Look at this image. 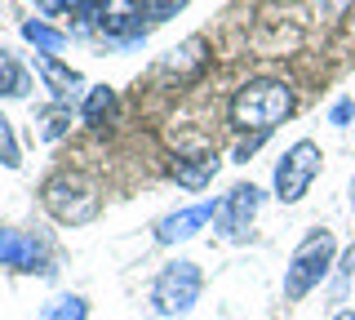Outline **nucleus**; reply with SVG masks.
I'll return each instance as SVG.
<instances>
[{
  "label": "nucleus",
  "instance_id": "obj_1",
  "mask_svg": "<svg viewBox=\"0 0 355 320\" xmlns=\"http://www.w3.org/2000/svg\"><path fill=\"white\" fill-rule=\"evenodd\" d=\"M288 112H293V90L284 81H249L231 98V125L253 138H266Z\"/></svg>",
  "mask_w": 355,
  "mask_h": 320
},
{
  "label": "nucleus",
  "instance_id": "obj_2",
  "mask_svg": "<svg viewBox=\"0 0 355 320\" xmlns=\"http://www.w3.org/2000/svg\"><path fill=\"white\" fill-rule=\"evenodd\" d=\"M333 249H338V240H333V231H324V227H315V231L302 236V245L293 249V258H288V267H284V298L288 303H297V298L311 294L329 276Z\"/></svg>",
  "mask_w": 355,
  "mask_h": 320
},
{
  "label": "nucleus",
  "instance_id": "obj_3",
  "mask_svg": "<svg viewBox=\"0 0 355 320\" xmlns=\"http://www.w3.org/2000/svg\"><path fill=\"white\" fill-rule=\"evenodd\" d=\"M40 201L67 227H80V223H89V218H98V209H103L94 183H89L85 174H53V178L40 187Z\"/></svg>",
  "mask_w": 355,
  "mask_h": 320
},
{
  "label": "nucleus",
  "instance_id": "obj_4",
  "mask_svg": "<svg viewBox=\"0 0 355 320\" xmlns=\"http://www.w3.org/2000/svg\"><path fill=\"white\" fill-rule=\"evenodd\" d=\"M200 289H205L200 267H196V262H187V258H178V262H169V267L155 276L151 303H155V312H160V316H187L200 303Z\"/></svg>",
  "mask_w": 355,
  "mask_h": 320
},
{
  "label": "nucleus",
  "instance_id": "obj_5",
  "mask_svg": "<svg viewBox=\"0 0 355 320\" xmlns=\"http://www.w3.org/2000/svg\"><path fill=\"white\" fill-rule=\"evenodd\" d=\"M320 147L311 138L302 142H293V147L280 156V165H275V196H280L284 205H293V201H302L306 196V187L315 183V174H320Z\"/></svg>",
  "mask_w": 355,
  "mask_h": 320
},
{
  "label": "nucleus",
  "instance_id": "obj_6",
  "mask_svg": "<svg viewBox=\"0 0 355 320\" xmlns=\"http://www.w3.org/2000/svg\"><path fill=\"white\" fill-rule=\"evenodd\" d=\"M80 9H89L94 23L116 40H133L142 31V0H80Z\"/></svg>",
  "mask_w": 355,
  "mask_h": 320
},
{
  "label": "nucleus",
  "instance_id": "obj_7",
  "mask_svg": "<svg viewBox=\"0 0 355 320\" xmlns=\"http://www.w3.org/2000/svg\"><path fill=\"white\" fill-rule=\"evenodd\" d=\"M258 205H262V192H258L253 183L231 187V192L218 201V214H214L218 231H222V236H244V231H249V223L258 218Z\"/></svg>",
  "mask_w": 355,
  "mask_h": 320
},
{
  "label": "nucleus",
  "instance_id": "obj_8",
  "mask_svg": "<svg viewBox=\"0 0 355 320\" xmlns=\"http://www.w3.org/2000/svg\"><path fill=\"white\" fill-rule=\"evenodd\" d=\"M0 267H14V271H49V253L36 236L14 227H0Z\"/></svg>",
  "mask_w": 355,
  "mask_h": 320
},
{
  "label": "nucleus",
  "instance_id": "obj_9",
  "mask_svg": "<svg viewBox=\"0 0 355 320\" xmlns=\"http://www.w3.org/2000/svg\"><path fill=\"white\" fill-rule=\"evenodd\" d=\"M205 62H209V40L191 36V40H182L160 67H155V76H160V81H191V76L205 71Z\"/></svg>",
  "mask_w": 355,
  "mask_h": 320
},
{
  "label": "nucleus",
  "instance_id": "obj_10",
  "mask_svg": "<svg viewBox=\"0 0 355 320\" xmlns=\"http://www.w3.org/2000/svg\"><path fill=\"white\" fill-rule=\"evenodd\" d=\"M214 214H218V205H214V201H205V205H191V209H178V214H169L160 227H155V236H160V245H178V240L196 236V231L205 227Z\"/></svg>",
  "mask_w": 355,
  "mask_h": 320
},
{
  "label": "nucleus",
  "instance_id": "obj_11",
  "mask_svg": "<svg viewBox=\"0 0 355 320\" xmlns=\"http://www.w3.org/2000/svg\"><path fill=\"white\" fill-rule=\"evenodd\" d=\"M218 174V156L205 151V156H173V178L182 187H205Z\"/></svg>",
  "mask_w": 355,
  "mask_h": 320
},
{
  "label": "nucleus",
  "instance_id": "obj_12",
  "mask_svg": "<svg viewBox=\"0 0 355 320\" xmlns=\"http://www.w3.org/2000/svg\"><path fill=\"white\" fill-rule=\"evenodd\" d=\"M36 71L44 76V85H49V90L58 94V98H67L71 90H80V85H85V81H80V76H76L71 67H62L58 58H44V53L36 58Z\"/></svg>",
  "mask_w": 355,
  "mask_h": 320
},
{
  "label": "nucleus",
  "instance_id": "obj_13",
  "mask_svg": "<svg viewBox=\"0 0 355 320\" xmlns=\"http://www.w3.org/2000/svg\"><path fill=\"white\" fill-rule=\"evenodd\" d=\"M111 116H116V90H107V85H94V90L85 94V125L103 129Z\"/></svg>",
  "mask_w": 355,
  "mask_h": 320
},
{
  "label": "nucleus",
  "instance_id": "obj_14",
  "mask_svg": "<svg viewBox=\"0 0 355 320\" xmlns=\"http://www.w3.org/2000/svg\"><path fill=\"white\" fill-rule=\"evenodd\" d=\"M22 36H27L44 58H58V53L67 49V36H62L58 27H49V23H22Z\"/></svg>",
  "mask_w": 355,
  "mask_h": 320
},
{
  "label": "nucleus",
  "instance_id": "obj_15",
  "mask_svg": "<svg viewBox=\"0 0 355 320\" xmlns=\"http://www.w3.org/2000/svg\"><path fill=\"white\" fill-rule=\"evenodd\" d=\"M0 94H5V98H22V94H27V71L14 62L9 49H0Z\"/></svg>",
  "mask_w": 355,
  "mask_h": 320
},
{
  "label": "nucleus",
  "instance_id": "obj_16",
  "mask_svg": "<svg viewBox=\"0 0 355 320\" xmlns=\"http://www.w3.org/2000/svg\"><path fill=\"white\" fill-rule=\"evenodd\" d=\"M67 129H71V107L53 103V107H44V112H40V138L44 142H58Z\"/></svg>",
  "mask_w": 355,
  "mask_h": 320
},
{
  "label": "nucleus",
  "instance_id": "obj_17",
  "mask_svg": "<svg viewBox=\"0 0 355 320\" xmlns=\"http://www.w3.org/2000/svg\"><path fill=\"white\" fill-rule=\"evenodd\" d=\"M44 320H89V303L76 298V294H67V298H58V303L44 312Z\"/></svg>",
  "mask_w": 355,
  "mask_h": 320
},
{
  "label": "nucleus",
  "instance_id": "obj_18",
  "mask_svg": "<svg viewBox=\"0 0 355 320\" xmlns=\"http://www.w3.org/2000/svg\"><path fill=\"white\" fill-rule=\"evenodd\" d=\"M0 165H5V169H18V142H14V129H9V120L0 116Z\"/></svg>",
  "mask_w": 355,
  "mask_h": 320
},
{
  "label": "nucleus",
  "instance_id": "obj_19",
  "mask_svg": "<svg viewBox=\"0 0 355 320\" xmlns=\"http://www.w3.org/2000/svg\"><path fill=\"white\" fill-rule=\"evenodd\" d=\"M182 5H187V0H142V14L160 23V18H173V14H178Z\"/></svg>",
  "mask_w": 355,
  "mask_h": 320
},
{
  "label": "nucleus",
  "instance_id": "obj_20",
  "mask_svg": "<svg viewBox=\"0 0 355 320\" xmlns=\"http://www.w3.org/2000/svg\"><path fill=\"white\" fill-rule=\"evenodd\" d=\"M44 14H67V9H80V0H36Z\"/></svg>",
  "mask_w": 355,
  "mask_h": 320
},
{
  "label": "nucleus",
  "instance_id": "obj_21",
  "mask_svg": "<svg viewBox=\"0 0 355 320\" xmlns=\"http://www.w3.org/2000/svg\"><path fill=\"white\" fill-rule=\"evenodd\" d=\"M333 120H338V125H347V120H351V103H333Z\"/></svg>",
  "mask_w": 355,
  "mask_h": 320
},
{
  "label": "nucleus",
  "instance_id": "obj_22",
  "mask_svg": "<svg viewBox=\"0 0 355 320\" xmlns=\"http://www.w3.org/2000/svg\"><path fill=\"white\" fill-rule=\"evenodd\" d=\"M351 271H355V249L347 253V262H342V276H351Z\"/></svg>",
  "mask_w": 355,
  "mask_h": 320
},
{
  "label": "nucleus",
  "instance_id": "obj_23",
  "mask_svg": "<svg viewBox=\"0 0 355 320\" xmlns=\"http://www.w3.org/2000/svg\"><path fill=\"white\" fill-rule=\"evenodd\" d=\"M333 320H355V312H338V316H333Z\"/></svg>",
  "mask_w": 355,
  "mask_h": 320
},
{
  "label": "nucleus",
  "instance_id": "obj_24",
  "mask_svg": "<svg viewBox=\"0 0 355 320\" xmlns=\"http://www.w3.org/2000/svg\"><path fill=\"white\" fill-rule=\"evenodd\" d=\"M351 209H355V178H351Z\"/></svg>",
  "mask_w": 355,
  "mask_h": 320
}]
</instances>
